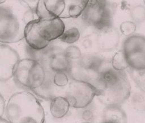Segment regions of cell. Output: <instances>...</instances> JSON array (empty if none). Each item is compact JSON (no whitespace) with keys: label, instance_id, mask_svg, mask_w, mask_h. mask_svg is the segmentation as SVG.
<instances>
[{"label":"cell","instance_id":"8fae6325","mask_svg":"<svg viewBox=\"0 0 145 123\" xmlns=\"http://www.w3.org/2000/svg\"><path fill=\"white\" fill-rule=\"evenodd\" d=\"M65 7L66 1H39L36 13L39 18H60Z\"/></svg>","mask_w":145,"mask_h":123},{"label":"cell","instance_id":"277c9868","mask_svg":"<svg viewBox=\"0 0 145 123\" xmlns=\"http://www.w3.org/2000/svg\"><path fill=\"white\" fill-rule=\"evenodd\" d=\"M46 76L44 65L32 59L25 58L20 60L13 77L18 85L33 91L44 83Z\"/></svg>","mask_w":145,"mask_h":123},{"label":"cell","instance_id":"3957f363","mask_svg":"<svg viewBox=\"0 0 145 123\" xmlns=\"http://www.w3.org/2000/svg\"><path fill=\"white\" fill-rule=\"evenodd\" d=\"M65 30V23L60 18H40L25 26L24 39L29 47L41 50L59 39Z\"/></svg>","mask_w":145,"mask_h":123},{"label":"cell","instance_id":"83f0119b","mask_svg":"<svg viewBox=\"0 0 145 123\" xmlns=\"http://www.w3.org/2000/svg\"><path fill=\"white\" fill-rule=\"evenodd\" d=\"M6 105L5 103V100L2 95H0V116L1 117H2L4 113H5Z\"/></svg>","mask_w":145,"mask_h":123},{"label":"cell","instance_id":"52a82bcc","mask_svg":"<svg viewBox=\"0 0 145 123\" xmlns=\"http://www.w3.org/2000/svg\"><path fill=\"white\" fill-rule=\"evenodd\" d=\"M99 94V89L92 83L72 79L65 91V97L71 107L83 109L88 106Z\"/></svg>","mask_w":145,"mask_h":123},{"label":"cell","instance_id":"8992f818","mask_svg":"<svg viewBox=\"0 0 145 123\" xmlns=\"http://www.w3.org/2000/svg\"><path fill=\"white\" fill-rule=\"evenodd\" d=\"M25 24L12 10L0 6V42L7 44L17 43L24 38Z\"/></svg>","mask_w":145,"mask_h":123},{"label":"cell","instance_id":"d4e9b609","mask_svg":"<svg viewBox=\"0 0 145 123\" xmlns=\"http://www.w3.org/2000/svg\"><path fill=\"white\" fill-rule=\"evenodd\" d=\"M39 19V17L37 14L36 13V10H30V9H27L23 14L22 16V20L24 22V23L25 24V26Z\"/></svg>","mask_w":145,"mask_h":123},{"label":"cell","instance_id":"2e32d148","mask_svg":"<svg viewBox=\"0 0 145 123\" xmlns=\"http://www.w3.org/2000/svg\"><path fill=\"white\" fill-rule=\"evenodd\" d=\"M88 1H67L66 7L61 16V19H76L81 16L86 7Z\"/></svg>","mask_w":145,"mask_h":123},{"label":"cell","instance_id":"7c38bea8","mask_svg":"<svg viewBox=\"0 0 145 123\" xmlns=\"http://www.w3.org/2000/svg\"><path fill=\"white\" fill-rule=\"evenodd\" d=\"M72 62L64 54L63 50L59 49L49 59L47 65L53 72H65L70 73Z\"/></svg>","mask_w":145,"mask_h":123},{"label":"cell","instance_id":"5b68a950","mask_svg":"<svg viewBox=\"0 0 145 123\" xmlns=\"http://www.w3.org/2000/svg\"><path fill=\"white\" fill-rule=\"evenodd\" d=\"M116 4L106 1H88L81 15L85 24L97 31L112 26L113 17L116 10Z\"/></svg>","mask_w":145,"mask_h":123},{"label":"cell","instance_id":"9c48e42d","mask_svg":"<svg viewBox=\"0 0 145 123\" xmlns=\"http://www.w3.org/2000/svg\"><path fill=\"white\" fill-rule=\"evenodd\" d=\"M17 51L6 44H0V81H6L14 76L20 61Z\"/></svg>","mask_w":145,"mask_h":123},{"label":"cell","instance_id":"f1b7e54d","mask_svg":"<svg viewBox=\"0 0 145 123\" xmlns=\"http://www.w3.org/2000/svg\"><path fill=\"white\" fill-rule=\"evenodd\" d=\"M92 45V40L89 38H84L82 41V46L86 49L91 47Z\"/></svg>","mask_w":145,"mask_h":123},{"label":"cell","instance_id":"ba28073f","mask_svg":"<svg viewBox=\"0 0 145 123\" xmlns=\"http://www.w3.org/2000/svg\"><path fill=\"white\" fill-rule=\"evenodd\" d=\"M129 68L136 70L145 69V36L134 34L127 37L122 44Z\"/></svg>","mask_w":145,"mask_h":123},{"label":"cell","instance_id":"1f68e13d","mask_svg":"<svg viewBox=\"0 0 145 123\" xmlns=\"http://www.w3.org/2000/svg\"><path fill=\"white\" fill-rule=\"evenodd\" d=\"M102 123H107V122H103Z\"/></svg>","mask_w":145,"mask_h":123},{"label":"cell","instance_id":"6da1fadb","mask_svg":"<svg viewBox=\"0 0 145 123\" xmlns=\"http://www.w3.org/2000/svg\"><path fill=\"white\" fill-rule=\"evenodd\" d=\"M94 82L100 91L97 97L105 106L120 105L130 96L131 85L125 71L113 69L111 62L101 70Z\"/></svg>","mask_w":145,"mask_h":123},{"label":"cell","instance_id":"ac0fdd59","mask_svg":"<svg viewBox=\"0 0 145 123\" xmlns=\"http://www.w3.org/2000/svg\"><path fill=\"white\" fill-rule=\"evenodd\" d=\"M80 37V30L78 27L74 26L66 29L59 39L63 43L71 44L78 42Z\"/></svg>","mask_w":145,"mask_h":123},{"label":"cell","instance_id":"ffe728a7","mask_svg":"<svg viewBox=\"0 0 145 123\" xmlns=\"http://www.w3.org/2000/svg\"><path fill=\"white\" fill-rule=\"evenodd\" d=\"M127 72L137 86L145 93V69L136 70L129 68Z\"/></svg>","mask_w":145,"mask_h":123},{"label":"cell","instance_id":"7a4b0ae2","mask_svg":"<svg viewBox=\"0 0 145 123\" xmlns=\"http://www.w3.org/2000/svg\"><path fill=\"white\" fill-rule=\"evenodd\" d=\"M6 119L10 123H45V113L33 93L22 91L14 93L6 107Z\"/></svg>","mask_w":145,"mask_h":123},{"label":"cell","instance_id":"d6986e66","mask_svg":"<svg viewBox=\"0 0 145 123\" xmlns=\"http://www.w3.org/2000/svg\"><path fill=\"white\" fill-rule=\"evenodd\" d=\"M111 64L113 69L118 71H124L129 68V65L122 50L118 51L113 56Z\"/></svg>","mask_w":145,"mask_h":123},{"label":"cell","instance_id":"30bf717a","mask_svg":"<svg viewBox=\"0 0 145 123\" xmlns=\"http://www.w3.org/2000/svg\"><path fill=\"white\" fill-rule=\"evenodd\" d=\"M120 40V35L118 31L112 26L98 30L96 42L99 50L110 51L118 47Z\"/></svg>","mask_w":145,"mask_h":123},{"label":"cell","instance_id":"44dd1931","mask_svg":"<svg viewBox=\"0 0 145 123\" xmlns=\"http://www.w3.org/2000/svg\"><path fill=\"white\" fill-rule=\"evenodd\" d=\"M130 18L134 23H140L145 20V6L141 5L133 6L130 10Z\"/></svg>","mask_w":145,"mask_h":123},{"label":"cell","instance_id":"4fadbf2b","mask_svg":"<svg viewBox=\"0 0 145 123\" xmlns=\"http://www.w3.org/2000/svg\"><path fill=\"white\" fill-rule=\"evenodd\" d=\"M103 122L107 123H127V116L120 105L105 106L103 112Z\"/></svg>","mask_w":145,"mask_h":123},{"label":"cell","instance_id":"d6a6232c","mask_svg":"<svg viewBox=\"0 0 145 123\" xmlns=\"http://www.w3.org/2000/svg\"><path fill=\"white\" fill-rule=\"evenodd\" d=\"M144 4H145V1H144Z\"/></svg>","mask_w":145,"mask_h":123},{"label":"cell","instance_id":"f546056e","mask_svg":"<svg viewBox=\"0 0 145 123\" xmlns=\"http://www.w3.org/2000/svg\"><path fill=\"white\" fill-rule=\"evenodd\" d=\"M0 123H10L7 119L3 118L2 117H1V120H0Z\"/></svg>","mask_w":145,"mask_h":123},{"label":"cell","instance_id":"e0dca14e","mask_svg":"<svg viewBox=\"0 0 145 123\" xmlns=\"http://www.w3.org/2000/svg\"><path fill=\"white\" fill-rule=\"evenodd\" d=\"M53 75L49 71L47 72V76L44 83L39 88L32 91L36 95L48 100H52L56 97L54 92L57 87L53 82Z\"/></svg>","mask_w":145,"mask_h":123},{"label":"cell","instance_id":"5bb4252c","mask_svg":"<svg viewBox=\"0 0 145 123\" xmlns=\"http://www.w3.org/2000/svg\"><path fill=\"white\" fill-rule=\"evenodd\" d=\"M59 50V48L50 44L47 47L41 50H33L27 46L26 51L29 56V58L37 61L45 67L52 55Z\"/></svg>","mask_w":145,"mask_h":123},{"label":"cell","instance_id":"7402d4cb","mask_svg":"<svg viewBox=\"0 0 145 123\" xmlns=\"http://www.w3.org/2000/svg\"><path fill=\"white\" fill-rule=\"evenodd\" d=\"M53 82L58 88H63L69 85L68 73L65 72H55L53 75Z\"/></svg>","mask_w":145,"mask_h":123},{"label":"cell","instance_id":"cb8c5ba5","mask_svg":"<svg viewBox=\"0 0 145 123\" xmlns=\"http://www.w3.org/2000/svg\"><path fill=\"white\" fill-rule=\"evenodd\" d=\"M137 26L133 21H125L122 22L120 26V30L121 32L125 36L129 37L134 35L136 31Z\"/></svg>","mask_w":145,"mask_h":123},{"label":"cell","instance_id":"484cf974","mask_svg":"<svg viewBox=\"0 0 145 123\" xmlns=\"http://www.w3.org/2000/svg\"><path fill=\"white\" fill-rule=\"evenodd\" d=\"M39 1H23L19 2L25 6L27 9L36 10Z\"/></svg>","mask_w":145,"mask_h":123},{"label":"cell","instance_id":"4dcf8cb0","mask_svg":"<svg viewBox=\"0 0 145 123\" xmlns=\"http://www.w3.org/2000/svg\"><path fill=\"white\" fill-rule=\"evenodd\" d=\"M82 123H91V122H82Z\"/></svg>","mask_w":145,"mask_h":123},{"label":"cell","instance_id":"603a6c76","mask_svg":"<svg viewBox=\"0 0 145 123\" xmlns=\"http://www.w3.org/2000/svg\"><path fill=\"white\" fill-rule=\"evenodd\" d=\"M63 53L70 60H78L82 56V52L80 49L74 45H71L67 47L64 50Z\"/></svg>","mask_w":145,"mask_h":123},{"label":"cell","instance_id":"9a60e30c","mask_svg":"<svg viewBox=\"0 0 145 123\" xmlns=\"http://www.w3.org/2000/svg\"><path fill=\"white\" fill-rule=\"evenodd\" d=\"M70 107V105L65 97L58 96L50 101V113L55 118H62L68 113Z\"/></svg>","mask_w":145,"mask_h":123},{"label":"cell","instance_id":"4316f807","mask_svg":"<svg viewBox=\"0 0 145 123\" xmlns=\"http://www.w3.org/2000/svg\"><path fill=\"white\" fill-rule=\"evenodd\" d=\"M93 113L89 109H86L83 111L82 113V118L85 122H91L93 120Z\"/></svg>","mask_w":145,"mask_h":123}]
</instances>
